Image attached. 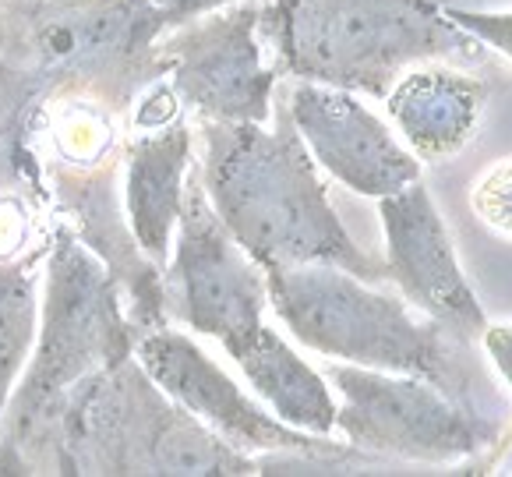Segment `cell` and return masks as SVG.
Masks as SVG:
<instances>
[{
	"instance_id": "ac0fdd59",
	"label": "cell",
	"mask_w": 512,
	"mask_h": 477,
	"mask_svg": "<svg viewBox=\"0 0 512 477\" xmlns=\"http://www.w3.org/2000/svg\"><path fill=\"white\" fill-rule=\"evenodd\" d=\"M149 4L170 22V29H177V25L191 22V18H198V15H209V11H216V8H226V4H234V0H149Z\"/></svg>"
},
{
	"instance_id": "ba28073f",
	"label": "cell",
	"mask_w": 512,
	"mask_h": 477,
	"mask_svg": "<svg viewBox=\"0 0 512 477\" xmlns=\"http://www.w3.org/2000/svg\"><path fill=\"white\" fill-rule=\"evenodd\" d=\"M174 262L163 273V311L177 315L195 333L212 336L230 350L265 322V273L226 234L198 181V163L188 174L184 205L174 230Z\"/></svg>"
},
{
	"instance_id": "8fae6325",
	"label": "cell",
	"mask_w": 512,
	"mask_h": 477,
	"mask_svg": "<svg viewBox=\"0 0 512 477\" xmlns=\"http://www.w3.org/2000/svg\"><path fill=\"white\" fill-rule=\"evenodd\" d=\"M287 114L315 167L364 198L396 195L421 181V159L378 121L357 92L297 82Z\"/></svg>"
},
{
	"instance_id": "9a60e30c",
	"label": "cell",
	"mask_w": 512,
	"mask_h": 477,
	"mask_svg": "<svg viewBox=\"0 0 512 477\" xmlns=\"http://www.w3.org/2000/svg\"><path fill=\"white\" fill-rule=\"evenodd\" d=\"M39 258L0 262V417L22 379L39 322Z\"/></svg>"
},
{
	"instance_id": "7c38bea8",
	"label": "cell",
	"mask_w": 512,
	"mask_h": 477,
	"mask_svg": "<svg viewBox=\"0 0 512 477\" xmlns=\"http://www.w3.org/2000/svg\"><path fill=\"white\" fill-rule=\"evenodd\" d=\"M195 167L191 124L163 78L135 99V124L124 149V212L138 251L163 269L174 244L188 174Z\"/></svg>"
},
{
	"instance_id": "8992f818",
	"label": "cell",
	"mask_w": 512,
	"mask_h": 477,
	"mask_svg": "<svg viewBox=\"0 0 512 477\" xmlns=\"http://www.w3.org/2000/svg\"><path fill=\"white\" fill-rule=\"evenodd\" d=\"M325 382L339 393L332 428H339L357 453L460 463L498 439L495 421L417 375L329 364Z\"/></svg>"
},
{
	"instance_id": "e0dca14e",
	"label": "cell",
	"mask_w": 512,
	"mask_h": 477,
	"mask_svg": "<svg viewBox=\"0 0 512 477\" xmlns=\"http://www.w3.org/2000/svg\"><path fill=\"white\" fill-rule=\"evenodd\" d=\"M477 198H491V205H481V216L495 227L509 230V163L491 174V181H484L477 188Z\"/></svg>"
},
{
	"instance_id": "7a4b0ae2",
	"label": "cell",
	"mask_w": 512,
	"mask_h": 477,
	"mask_svg": "<svg viewBox=\"0 0 512 477\" xmlns=\"http://www.w3.org/2000/svg\"><path fill=\"white\" fill-rule=\"evenodd\" d=\"M46 290L29 350V368L0 417V474H39L46 435L64 396L99 368L135 354V322L124 315L121 283L78 241L57 227L46 244Z\"/></svg>"
},
{
	"instance_id": "277c9868",
	"label": "cell",
	"mask_w": 512,
	"mask_h": 477,
	"mask_svg": "<svg viewBox=\"0 0 512 477\" xmlns=\"http://www.w3.org/2000/svg\"><path fill=\"white\" fill-rule=\"evenodd\" d=\"M39 474L241 477L258 474V460L170 400L131 354L64 396Z\"/></svg>"
},
{
	"instance_id": "30bf717a",
	"label": "cell",
	"mask_w": 512,
	"mask_h": 477,
	"mask_svg": "<svg viewBox=\"0 0 512 477\" xmlns=\"http://www.w3.org/2000/svg\"><path fill=\"white\" fill-rule=\"evenodd\" d=\"M378 220L385 234V280L400 287L403 301L460 343L481 340L488 315L463 276L431 191L414 181L378 198Z\"/></svg>"
},
{
	"instance_id": "3957f363",
	"label": "cell",
	"mask_w": 512,
	"mask_h": 477,
	"mask_svg": "<svg viewBox=\"0 0 512 477\" xmlns=\"http://www.w3.org/2000/svg\"><path fill=\"white\" fill-rule=\"evenodd\" d=\"M258 36L269 43L279 78L385 99L396 78L417 64L484 61L435 0H265Z\"/></svg>"
},
{
	"instance_id": "6da1fadb",
	"label": "cell",
	"mask_w": 512,
	"mask_h": 477,
	"mask_svg": "<svg viewBox=\"0 0 512 477\" xmlns=\"http://www.w3.org/2000/svg\"><path fill=\"white\" fill-rule=\"evenodd\" d=\"M198 131L205 142L198 181L251 262L262 269L318 262L368 283L385 280V265L339 220L287 106H272L269 124L198 121Z\"/></svg>"
},
{
	"instance_id": "52a82bcc",
	"label": "cell",
	"mask_w": 512,
	"mask_h": 477,
	"mask_svg": "<svg viewBox=\"0 0 512 477\" xmlns=\"http://www.w3.org/2000/svg\"><path fill=\"white\" fill-rule=\"evenodd\" d=\"M156 64L181 110H191L198 121H272L279 71L265 64L258 0H234L170 29L156 43Z\"/></svg>"
},
{
	"instance_id": "4fadbf2b",
	"label": "cell",
	"mask_w": 512,
	"mask_h": 477,
	"mask_svg": "<svg viewBox=\"0 0 512 477\" xmlns=\"http://www.w3.org/2000/svg\"><path fill=\"white\" fill-rule=\"evenodd\" d=\"M488 96V82L481 75L438 61L435 68L417 64L396 78L385 92V106L407 149L421 163H442L467 149L477 135Z\"/></svg>"
},
{
	"instance_id": "2e32d148",
	"label": "cell",
	"mask_w": 512,
	"mask_h": 477,
	"mask_svg": "<svg viewBox=\"0 0 512 477\" xmlns=\"http://www.w3.org/2000/svg\"><path fill=\"white\" fill-rule=\"evenodd\" d=\"M442 15L449 18L463 36L474 39L481 50L502 53V57L512 53V15L509 11H467V8L442 4Z\"/></svg>"
},
{
	"instance_id": "5b68a950",
	"label": "cell",
	"mask_w": 512,
	"mask_h": 477,
	"mask_svg": "<svg viewBox=\"0 0 512 477\" xmlns=\"http://www.w3.org/2000/svg\"><path fill=\"white\" fill-rule=\"evenodd\" d=\"M262 273L272 311L308 350L357 368L417 375L452 393L460 340L421 318L403 297L382 294L336 265H287Z\"/></svg>"
},
{
	"instance_id": "d6986e66",
	"label": "cell",
	"mask_w": 512,
	"mask_h": 477,
	"mask_svg": "<svg viewBox=\"0 0 512 477\" xmlns=\"http://www.w3.org/2000/svg\"><path fill=\"white\" fill-rule=\"evenodd\" d=\"M481 340H484V347H488L495 368L502 371V379H509V326H491L488 322Z\"/></svg>"
},
{
	"instance_id": "ffe728a7",
	"label": "cell",
	"mask_w": 512,
	"mask_h": 477,
	"mask_svg": "<svg viewBox=\"0 0 512 477\" xmlns=\"http://www.w3.org/2000/svg\"><path fill=\"white\" fill-rule=\"evenodd\" d=\"M4 4H8V0H0V15H4Z\"/></svg>"
},
{
	"instance_id": "9c48e42d",
	"label": "cell",
	"mask_w": 512,
	"mask_h": 477,
	"mask_svg": "<svg viewBox=\"0 0 512 477\" xmlns=\"http://www.w3.org/2000/svg\"><path fill=\"white\" fill-rule=\"evenodd\" d=\"M135 361L170 400L181 403L188 414L209 424L219 439L230 442L241 453H347L325 435L290 428L276 414H269L191 336L177 333V329H142L135 336Z\"/></svg>"
},
{
	"instance_id": "5bb4252c",
	"label": "cell",
	"mask_w": 512,
	"mask_h": 477,
	"mask_svg": "<svg viewBox=\"0 0 512 477\" xmlns=\"http://www.w3.org/2000/svg\"><path fill=\"white\" fill-rule=\"evenodd\" d=\"M255 393L269 403V410L290 428L311 435H329L336 421V400H332L325 375H318L294 347L272 326H255L244 340L226 350Z\"/></svg>"
}]
</instances>
